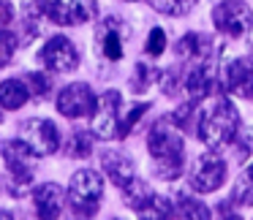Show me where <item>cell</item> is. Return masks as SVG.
Masks as SVG:
<instances>
[{"label":"cell","instance_id":"cell-1","mask_svg":"<svg viewBox=\"0 0 253 220\" xmlns=\"http://www.w3.org/2000/svg\"><path fill=\"white\" fill-rule=\"evenodd\" d=\"M147 152L153 160V174L164 182H171L185 169V147L182 136L164 120L155 122L147 133Z\"/></svg>","mask_w":253,"mask_h":220},{"label":"cell","instance_id":"cell-2","mask_svg":"<svg viewBox=\"0 0 253 220\" xmlns=\"http://www.w3.org/2000/svg\"><path fill=\"white\" fill-rule=\"evenodd\" d=\"M199 139L204 142V147L210 149H223L234 142V136L240 133V109L231 101L218 98L196 122Z\"/></svg>","mask_w":253,"mask_h":220},{"label":"cell","instance_id":"cell-3","mask_svg":"<svg viewBox=\"0 0 253 220\" xmlns=\"http://www.w3.org/2000/svg\"><path fill=\"white\" fill-rule=\"evenodd\" d=\"M104 198V180L98 177V171L79 169L68 182V204L71 212L79 218H90L98 212V204Z\"/></svg>","mask_w":253,"mask_h":220},{"label":"cell","instance_id":"cell-4","mask_svg":"<svg viewBox=\"0 0 253 220\" xmlns=\"http://www.w3.org/2000/svg\"><path fill=\"white\" fill-rule=\"evenodd\" d=\"M0 155H3V160H6V169H8V174L14 177V196H19V193H25V190H19L22 185H28L30 180H33V174H36V158L39 155L33 152V149L28 147V144L22 142V139H17V142H0Z\"/></svg>","mask_w":253,"mask_h":220},{"label":"cell","instance_id":"cell-5","mask_svg":"<svg viewBox=\"0 0 253 220\" xmlns=\"http://www.w3.org/2000/svg\"><path fill=\"white\" fill-rule=\"evenodd\" d=\"M226 174H229L226 160L220 155H215L212 149V152H204L193 160L191 171H188V185L196 193H215L226 182Z\"/></svg>","mask_w":253,"mask_h":220},{"label":"cell","instance_id":"cell-6","mask_svg":"<svg viewBox=\"0 0 253 220\" xmlns=\"http://www.w3.org/2000/svg\"><path fill=\"white\" fill-rule=\"evenodd\" d=\"M44 17H49L55 25H84L95 17L98 6L95 0H36Z\"/></svg>","mask_w":253,"mask_h":220},{"label":"cell","instance_id":"cell-7","mask_svg":"<svg viewBox=\"0 0 253 220\" xmlns=\"http://www.w3.org/2000/svg\"><path fill=\"white\" fill-rule=\"evenodd\" d=\"M212 25L218 28V33L229 36V38H240L253 28V11L242 0H223L212 8Z\"/></svg>","mask_w":253,"mask_h":220},{"label":"cell","instance_id":"cell-8","mask_svg":"<svg viewBox=\"0 0 253 220\" xmlns=\"http://www.w3.org/2000/svg\"><path fill=\"white\" fill-rule=\"evenodd\" d=\"M39 63L55 73H71L79 66V52L66 36H52L39 49Z\"/></svg>","mask_w":253,"mask_h":220},{"label":"cell","instance_id":"cell-9","mask_svg":"<svg viewBox=\"0 0 253 220\" xmlns=\"http://www.w3.org/2000/svg\"><path fill=\"white\" fill-rule=\"evenodd\" d=\"M19 139L36 155H52L60 147V131L52 120H28L19 125Z\"/></svg>","mask_w":253,"mask_h":220},{"label":"cell","instance_id":"cell-10","mask_svg":"<svg viewBox=\"0 0 253 220\" xmlns=\"http://www.w3.org/2000/svg\"><path fill=\"white\" fill-rule=\"evenodd\" d=\"M95 104H98V98H95L93 90L84 82L68 84V87H63L60 95H57V111H60L63 117H71V120L90 117L95 111Z\"/></svg>","mask_w":253,"mask_h":220},{"label":"cell","instance_id":"cell-11","mask_svg":"<svg viewBox=\"0 0 253 220\" xmlns=\"http://www.w3.org/2000/svg\"><path fill=\"white\" fill-rule=\"evenodd\" d=\"M120 106H123V95L117 90H106L101 95V101L95 104L93 117V133L98 139H115L117 128H120Z\"/></svg>","mask_w":253,"mask_h":220},{"label":"cell","instance_id":"cell-12","mask_svg":"<svg viewBox=\"0 0 253 220\" xmlns=\"http://www.w3.org/2000/svg\"><path fill=\"white\" fill-rule=\"evenodd\" d=\"M220 79H223L226 93L237 95V98H251L253 95V57H231L220 68Z\"/></svg>","mask_w":253,"mask_h":220},{"label":"cell","instance_id":"cell-13","mask_svg":"<svg viewBox=\"0 0 253 220\" xmlns=\"http://www.w3.org/2000/svg\"><path fill=\"white\" fill-rule=\"evenodd\" d=\"M215 82H218V71L212 63H196V68H191V73L185 76V90L191 101H204L207 95H212Z\"/></svg>","mask_w":253,"mask_h":220},{"label":"cell","instance_id":"cell-14","mask_svg":"<svg viewBox=\"0 0 253 220\" xmlns=\"http://www.w3.org/2000/svg\"><path fill=\"white\" fill-rule=\"evenodd\" d=\"M33 201H36L39 218H60L63 207H66V190L60 185H55V182H44V185L36 187Z\"/></svg>","mask_w":253,"mask_h":220},{"label":"cell","instance_id":"cell-15","mask_svg":"<svg viewBox=\"0 0 253 220\" xmlns=\"http://www.w3.org/2000/svg\"><path fill=\"white\" fill-rule=\"evenodd\" d=\"M101 169L106 171V177H109L117 187L128 185V182L133 180V160L128 158L126 152H120V149H106V152L101 155Z\"/></svg>","mask_w":253,"mask_h":220},{"label":"cell","instance_id":"cell-16","mask_svg":"<svg viewBox=\"0 0 253 220\" xmlns=\"http://www.w3.org/2000/svg\"><path fill=\"white\" fill-rule=\"evenodd\" d=\"M210 52H212V41L202 33H185L177 44V55L188 60H207Z\"/></svg>","mask_w":253,"mask_h":220},{"label":"cell","instance_id":"cell-17","mask_svg":"<svg viewBox=\"0 0 253 220\" xmlns=\"http://www.w3.org/2000/svg\"><path fill=\"white\" fill-rule=\"evenodd\" d=\"M28 98H30V93L25 82H19V79L0 82V106L3 109H19V106L28 104Z\"/></svg>","mask_w":253,"mask_h":220},{"label":"cell","instance_id":"cell-18","mask_svg":"<svg viewBox=\"0 0 253 220\" xmlns=\"http://www.w3.org/2000/svg\"><path fill=\"white\" fill-rule=\"evenodd\" d=\"M123 196H126V204L131 209H136V212H142L144 207H147V201L155 196L153 190H150L147 182L142 180H131L128 185H123Z\"/></svg>","mask_w":253,"mask_h":220},{"label":"cell","instance_id":"cell-19","mask_svg":"<svg viewBox=\"0 0 253 220\" xmlns=\"http://www.w3.org/2000/svg\"><path fill=\"white\" fill-rule=\"evenodd\" d=\"M98 38H101V52H104L106 60H112V63L123 60V38H120V33H117L115 28H109V22L104 25V30L98 33Z\"/></svg>","mask_w":253,"mask_h":220},{"label":"cell","instance_id":"cell-20","mask_svg":"<svg viewBox=\"0 0 253 220\" xmlns=\"http://www.w3.org/2000/svg\"><path fill=\"white\" fill-rule=\"evenodd\" d=\"M199 0H150V6L166 17H188L196 8Z\"/></svg>","mask_w":253,"mask_h":220},{"label":"cell","instance_id":"cell-21","mask_svg":"<svg viewBox=\"0 0 253 220\" xmlns=\"http://www.w3.org/2000/svg\"><path fill=\"white\" fill-rule=\"evenodd\" d=\"M174 215H180V218H210L212 212H210L202 201H196L193 196L182 193V196L177 198V204H174Z\"/></svg>","mask_w":253,"mask_h":220},{"label":"cell","instance_id":"cell-22","mask_svg":"<svg viewBox=\"0 0 253 220\" xmlns=\"http://www.w3.org/2000/svg\"><path fill=\"white\" fill-rule=\"evenodd\" d=\"M93 152V136H87L84 131L71 133V139L66 142V155L68 158H87Z\"/></svg>","mask_w":253,"mask_h":220},{"label":"cell","instance_id":"cell-23","mask_svg":"<svg viewBox=\"0 0 253 220\" xmlns=\"http://www.w3.org/2000/svg\"><path fill=\"white\" fill-rule=\"evenodd\" d=\"M158 79V71H155L153 66H147V63H136V68H133V79H131V90L133 93H147L150 87H153V82Z\"/></svg>","mask_w":253,"mask_h":220},{"label":"cell","instance_id":"cell-24","mask_svg":"<svg viewBox=\"0 0 253 220\" xmlns=\"http://www.w3.org/2000/svg\"><path fill=\"white\" fill-rule=\"evenodd\" d=\"M196 122H199V104L196 101H188V104H182L174 111V125H180L182 131H196Z\"/></svg>","mask_w":253,"mask_h":220},{"label":"cell","instance_id":"cell-25","mask_svg":"<svg viewBox=\"0 0 253 220\" xmlns=\"http://www.w3.org/2000/svg\"><path fill=\"white\" fill-rule=\"evenodd\" d=\"M234 201L245 204V207H251L253 204V163L245 169V174L237 180L234 185Z\"/></svg>","mask_w":253,"mask_h":220},{"label":"cell","instance_id":"cell-26","mask_svg":"<svg viewBox=\"0 0 253 220\" xmlns=\"http://www.w3.org/2000/svg\"><path fill=\"white\" fill-rule=\"evenodd\" d=\"M142 218H174V204L169 198H161V196H153L147 201V207L142 209Z\"/></svg>","mask_w":253,"mask_h":220},{"label":"cell","instance_id":"cell-27","mask_svg":"<svg viewBox=\"0 0 253 220\" xmlns=\"http://www.w3.org/2000/svg\"><path fill=\"white\" fill-rule=\"evenodd\" d=\"M150 111V104H133V109L128 111L126 117L120 120V128H117V136H128V133L133 131V125H136L139 120H142L144 114Z\"/></svg>","mask_w":253,"mask_h":220},{"label":"cell","instance_id":"cell-28","mask_svg":"<svg viewBox=\"0 0 253 220\" xmlns=\"http://www.w3.org/2000/svg\"><path fill=\"white\" fill-rule=\"evenodd\" d=\"M28 93L30 95H36V98H44V95H49V90H52V79L46 76V73H39V71H33V73H28Z\"/></svg>","mask_w":253,"mask_h":220},{"label":"cell","instance_id":"cell-29","mask_svg":"<svg viewBox=\"0 0 253 220\" xmlns=\"http://www.w3.org/2000/svg\"><path fill=\"white\" fill-rule=\"evenodd\" d=\"M144 52L153 55V57H161L166 52V33H164V28H153V30H150L147 44H144Z\"/></svg>","mask_w":253,"mask_h":220},{"label":"cell","instance_id":"cell-30","mask_svg":"<svg viewBox=\"0 0 253 220\" xmlns=\"http://www.w3.org/2000/svg\"><path fill=\"white\" fill-rule=\"evenodd\" d=\"M14 49H17V36L0 33V66H6V63L11 60Z\"/></svg>","mask_w":253,"mask_h":220},{"label":"cell","instance_id":"cell-31","mask_svg":"<svg viewBox=\"0 0 253 220\" xmlns=\"http://www.w3.org/2000/svg\"><path fill=\"white\" fill-rule=\"evenodd\" d=\"M14 19V6L8 0H0V25H8Z\"/></svg>","mask_w":253,"mask_h":220},{"label":"cell","instance_id":"cell-32","mask_svg":"<svg viewBox=\"0 0 253 220\" xmlns=\"http://www.w3.org/2000/svg\"><path fill=\"white\" fill-rule=\"evenodd\" d=\"M0 218H11V212H3V209H0Z\"/></svg>","mask_w":253,"mask_h":220},{"label":"cell","instance_id":"cell-33","mask_svg":"<svg viewBox=\"0 0 253 220\" xmlns=\"http://www.w3.org/2000/svg\"><path fill=\"white\" fill-rule=\"evenodd\" d=\"M131 3H136V0H131Z\"/></svg>","mask_w":253,"mask_h":220},{"label":"cell","instance_id":"cell-34","mask_svg":"<svg viewBox=\"0 0 253 220\" xmlns=\"http://www.w3.org/2000/svg\"><path fill=\"white\" fill-rule=\"evenodd\" d=\"M251 46H253V41H251Z\"/></svg>","mask_w":253,"mask_h":220}]
</instances>
